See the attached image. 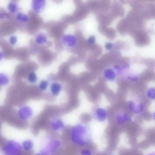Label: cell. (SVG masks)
<instances>
[{"mask_svg":"<svg viewBox=\"0 0 155 155\" xmlns=\"http://www.w3.org/2000/svg\"><path fill=\"white\" fill-rule=\"evenodd\" d=\"M69 136L72 144L82 147L88 145L93 139L90 126L83 122H78L72 126L70 129Z\"/></svg>","mask_w":155,"mask_h":155,"instance_id":"obj_1","label":"cell"},{"mask_svg":"<svg viewBox=\"0 0 155 155\" xmlns=\"http://www.w3.org/2000/svg\"><path fill=\"white\" fill-rule=\"evenodd\" d=\"M148 104L143 97L134 96L127 100L126 110L135 119L141 118L148 111Z\"/></svg>","mask_w":155,"mask_h":155,"instance_id":"obj_2","label":"cell"},{"mask_svg":"<svg viewBox=\"0 0 155 155\" xmlns=\"http://www.w3.org/2000/svg\"><path fill=\"white\" fill-rule=\"evenodd\" d=\"M61 145V141L54 138H49L45 141L41 148L39 153L41 155H51L56 153Z\"/></svg>","mask_w":155,"mask_h":155,"instance_id":"obj_3","label":"cell"},{"mask_svg":"<svg viewBox=\"0 0 155 155\" xmlns=\"http://www.w3.org/2000/svg\"><path fill=\"white\" fill-rule=\"evenodd\" d=\"M1 150L5 155H16L22 151L21 144L14 140H9L2 145Z\"/></svg>","mask_w":155,"mask_h":155,"instance_id":"obj_4","label":"cell"},{"mask_svg":"<svg viewBox=\"0 0 155 155\" xmlns=\"http://www.w3.org/2000/svg\"><path fill=\"white\" fill-rule=\"evenodd\" d=\"M115 121L118 125L124 126L133 123L135 119L126 110L118 111L114 117Z\"/></svg>","mask_w":155,"mask_h":155,"instance_id":"obj_5","label":"cell"},{"mask_svg":"<svg viewBox=\"0 0 155 155\" xmlns=\"http://www.w3.org/2000/svg\"><path fill=\"white\" fill-rule=\"evenodd\" d=\"M34 112L31 106L27 105H23L18 108L16 112L17 117L23 121H28L32 118Z\"/></svg>","mask_w":155,"mask_h":155,"instance_id":"obj_6","label":"cell"},{"mask_svg":"<svg viewBox=\"0 0 155 155\" xmlns=\"http://www.w3.org/2000/svg\"><path fill=\"white\" fill-rule=\"evenodd\" d=\"M108 116L107 110L102 107L98 106L96 107L94 109L92 113L93 119L100 123L105 122L107 120Z\"/></svg>","mask_w":155,"mask_h":155,"instance_id":"obj_7","label":"cell"},{"mask_svg":"<svg viewBox=\"0 0 155 155\" xmlns=\"http://www.w3.org/2000/svg\"><path fill=\"white\" fill-rule=\"evenodd\" d=\"M49 127L53 132L58 133L64 130L65 124L63 120L59 117H54L52 118L49 123Z\"/></svg>","mask_w":155,"mask_h":155,"instance_id":"obj_8","label":"cell"},{"mask_svg":"<svg viewBox=\"0 0 155 155\" xmlns=\"http://www.w3.org/2000/svg\"><path fill=\"white\" fill-rule=\"evenodd\" d=\"M47 5L46 0H31V8L35 14H38L45 9Z\"/></svg>","mask_w":155,"mask_h":155,"instance_id":"obj_9","label":"cell"},{"mask_svg":"<svg viewBox=\"0 0 155 155\" xmlns=\"http://www.w3.org/2000/svg\"><path fill=\"white\" fill-rule=\"evenodd\" d=\"M77 39L74 35L71 34L64 35L61 38V42L65 47L70 48L74 47L77 43Z\"/></svg>","mask_w":155,"mask_h":155,"instance_id":"obj_10","label":"cell"},{"mask_svg":"<svg viewBox=\"0 0 155 155\" xmlns=\"http://www.w3.org/2000/svg\"><path fill=\"white\" fill-rule=\"evenodd\" d=\"M143 97L149 104H155V87H147L145 90Z\"/></svg>","mask_w":155,"mask_h":155,"instance_id":"obj_11","label":"cell"},{"mask_svg":"<svg viewBox=\"0 0 155 155\" xmlns=\"http://www.w3.org/2000/svg\"><path fill=\"white\" fill-rule=\"evenodd\" d=\"M14 19L17 22L24 24L29 22L30 16L28 14L25 13L18 11L14 15Z\"/></svg>","mask_w":155,"mask_h":155,"instance_id":"obj_12","label":"cell"},{"mask_svg":"<svg viewBox=\"0 0 155 155\" xmlns=\"http://www.w3.org/2000/svg\"><path fill=\"white\" fill-rule=\"evenodd\" d=\"M117 74L113 68H108L104 70L103 75L104 78L107 81H113L116 79Z\"/></svg>","mask_w":155,"mask_h":155,"instance_id":"obj_13","label":"cell"},{"mask_svg":"<svg viewBox=\"0 0 155 155\" xmlns=\"http://www.w3.org/2000/svg\"><path fill=\"white\" fill-rule=\"evenodd\" d=\"M61 84L57 82L52 83L50 86V91L51 95L54 97L58 96L62 90Z\"/></svg>","mask_w":155,"mask_h":155,"instance_id":"obj_14","label":"cell"},{"mask_svg":"<svg viewBox=\"0 0 155 155\" xmlns=\"http://www.w3.org/2000/svg\"><path fill=\"white\" fill-rule=\"evenodd\" d=\"M18 4L15 0H12L8 3L7 6V12L10 15H15L19 11Z\"/></svg>","mask_w":155,"mask_h":155,"instance_id":"obj_15","label":"cell"},{"mask_svg":"<svg viewBox=\"0 0 155 155\" xmlns=\"http://www.w3.org/2000/svg\"><path fill=\"white\" fill-rule=\"evenodd\" d=\"M36 44L39 45H43L45 44L48 41V37L44 33L39 32L37 33L34 38Z\"/></svg>","mask_w":155,"mask_h":155,"instance_id":"obj_16","label":"cell"},{"mask_svg":"<svg viewBox=\"0 0 155 155\" xmlns=\"http://www.w3.org/2000/svg\"><path fill=\"white\" fill-rule=\"evenodd\" d=\"M22 151L25 152H29L31 151L34 147V143L33 141L29 139L23 140L21 143Z\"/></svg>","mask_w":155,"mask_h":155,"instance_id":"obj_17","label":"cell"},{"mask_svg":"<svg viewBox=\"0 0 155 155\" xmlns=\"http://www.w3.org/2000/svg\"><path fill=\"white\" fill-rule=\"evenodd\" d=\"M38 79V77L36 73L33 71L30 72L27 76V80L30 84H34L36 83Z\"/></svg>","mask_w":155,"mask_h":155,"instance_id":"obj_18","label":"cell"},{"mask_svg":"<svg viewBox=\"0 0 155 155\" xmlns=\"http://www.w3.org/2000/svg\"><path fill=\"white\" fill-rule=\"evenodd\" d=\"M10 81L9 78L6 74L2 73L0 74V85L5 86L8 85Z\"/></svg>","mask_w":155,"mask_h":155,"instance_id":"obj_19","label":"cell"},{"mask_svg":"<svg viewBox=\"0 0 155 155\" xmlns=\"http://www.w3.org/2000/svg\"><path fill=\"white\" fill-rule=\"evenodd\" d=\"M49 84L48 81L46 80H43L39 83L38 87L40 90L42 91H46L48 88Z\"/></svg>","mask_w":155,"mask_h":155,"instance_id":"obj_20","label":"cell"},{"mask_svg":"<svg viewBox=\"0 0 155 155\" xmlns=\"http://www.w3.org/2000/svg\"><path fill=\"white\" fill-rule=\"evenodd\" d=\"M153 107L149 108V118L152 123L155 125V104H153Z\"/></svg>","mask_w":155,"mask_h":155,"instance_id":"obj_21","label":"cell"},{"mask_svg":"<svg viewBox=\"0 0 155 155\" xmlns=\"http://www.w3.org/2000/svg\"><path fill=\"white\" fill-rule=\"evenodd\" d=\"M79 153L81 155H92L93 154V152L90 149L84 147H82Z\"/></svg>","mask_w":155,"mask_h":155,"instance_id":"obj_22","label":"cell"},{"mask_svg":"<svg viewBox=\"0 0 155 155\" xmlns=\"http://www.w3.org/2000/svg\"><path fill=\"white\" fill-rule=\"evenodd\" d=\"M126 79L127 81L133 82H135L138 80L137 77L133 74L128 75L126 77Z\"/></svg>","mask_w":155,"mask_h":155,"instance_id":"obj_23","label":"cell"},{"mask_svg":"<svg viewBox=\"0 0 155 155\" xmlns=\"http://www.w3.org/2000/svg\"><path fill=\"white\" fill-rule=\"evenodd\" d=\"M17 41V38L15 35H12L10 36L9 39V42L10 44L12 46L15 45Z\"/></svg>","mask_w":155,"mask_h":155,"instance_id":"obj_24","label":"cell"},{"mask_svg":"<svg viewBox=\"0 0 155 155\" xmlns=\"http://www.w3.org/2000/svg\"><path fill=\"white\" fill-rule=\"evenodd\" d=\"M114 47V45L112 42H107L105 45L104 47L105 49L107 50H112Z\"/></svg>","mask_w":155,"mask_h":155,"instance_id":"obj_25","label":"cell"},{"mask_svg":"<svg viewBox=\"0 0 155 155\" xmlns=\"http://www.w3.org/2000/svg\"><path fill=\"white\" fill-rule=\"evenodd\" d=\"M96 40V37L94 36L91 35L88 37L87 42L90 44H92L95 42Z\"/></svg>","mask_w":155,"mask_h":155,"instance_id":"obj_26","label":"cell"}]
</instances>
